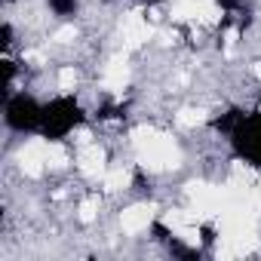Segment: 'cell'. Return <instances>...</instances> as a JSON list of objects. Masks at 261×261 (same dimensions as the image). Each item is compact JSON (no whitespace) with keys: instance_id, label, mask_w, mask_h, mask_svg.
Instances as JSON below:
<instances>
[{"instance_id":"12","label":"cell","mask_w":261,"mask_h":261,"mask_svg":"<svg viewBox=\"0 0 261 261\" xmlns=\"http://www.w3.org/2000/svg\"><path fill=\"white\" fill-rule=\"evenodd\" d=\"M71 37H74V28H62V31H56V40H59V43H68Z\"/></svg>"},{"instance_id":"11","label":"cell","mask_w":261,"mask_h":261,"mask_svg":"<svg viewBox=\"0 0 261 261\" xmlns=\"http://www.w3.org/2000/svg\"><path fill=\"white\" fill-rule=\"evenodd\" d=\"M80 218H83V221H92V218H95V200H86V203L80 206Z\"/></svg>"},{"instance_id":"7","label":"cell","mask_w":261,"mask_h":261,"mask_svg":"<svg viewBox=\"0 0 261 261\" xmlns=\"http://www.w3.org/2000/svg\"><path fill=\"white\" fill-rule=\"evenodd\" d=\"M129 185V172L126 169H111L108 175H105V188L108 191H123Z\"/></svg>"},{"instance_id":"3","label":"cell","mask_w":261,"mask_h":261,"mask_svg":"<svg viewBox=\"0 0 261 261\" xmlns=\"http://www.w3.org/2000/svg\"><path fill=\"white\" fill-rule=\"evenodd\" d=\"M148 37H151V28H148V22L139 13H129L123 19V40H126V46H142Z\"/></svg>"},{"instance_id":"1","label":"cell","mask_w":261,"mask_h":261,"mask_svg":"<svg viewBox=\"0 0 261 261\" xmlns=\"http://www.w3.org/2000/svg\"><path fill=\"white\" fill-rule=\"evenodd\" d=\"M136 145H139V160L148 169H172V166H178V148L172 145V139L154 136L151 129H139Z\"/></svg>"},{"instance_id":"6","label":"cell","mask_w":261,"mask_h":261,"mask_svg":"<svg viewBox=\"0 0 261 261\" xmlns=\"http://www.w3.org/2000/svg\"><path fill=\"white\" fill-rule=\"evenodd\" d=\"M126 77H129V65H126V59L117 56L114 62H108V68H105V86H108V89H123Z\"/></svg>"},{"instance_id":"8","label":"cell","mask_w":261,"mask_h":261,"mask_svg":"<svg viewBox=\"0 0 261 261\" xmlns=\"http://www.w3.org/2000/svg\"><path fill=\"white\" fill-rule=\"evenodd\" d=\"M65 163H68V151H65L62 145H49V151H46V166L62 169Z\"/></svg>"},{"instance_id":"10","label":"cell","mask_w":261,"mask_h":261,"mask_svg":"<svg viewBox=\"0 0 261 261\" xmlns=\"http://www.w3.org/2000/svg\"><path fill=\"white\" fill-rule=\"evenodd\" d=\"M178 126H197V123H203V111H194V108H185L178 117Z\"/></svg>"},{"instance_id":"9","label":"cell","mask_w":261,"mask_h":261,"mask_svg":"<svg viewBox=\"0 0 261 261\" xmlns=\"http://www.w3.org/2000/svg\"><path fill=\"white\" fill-rule=\"evenodd\" d=\"M74 83H77V71H74L71 65H65V68L59 71V89H62V92H71Z\"/></svg>"},{"instance_id":"13","label":"cell","mask_w":261,"mask_h":261,"mask_svg":"<svg viewBox=\"0 0 261 261\" xmlns=\"http://www.w3.org/2000/svg\"><path fill=\"white\" fill-rule=\"evenodd\" d=\"M255 74H258V77H261V65H258V68H255Z\"/></svg>"},{"instance_id":"4","label":"cell","mask_w":261,"mask_h":261,"mask_svg":"<svg viewBox=\"0 0 261 261\" xmlns=\"http://www.w3.org/2000/svg\"><path fill=\"white\" fill-rule=\"evenodd\" d=\"M77 166L86 175H101L105 172V154H101V148L98 145H86L80 151V157H77Z\"/></svg>"},{"instance_id":"2","label":"cell","mask_w":261,"mask_h":261,"mask_svg":"<svg viewBox=\"0 0 261 261\" xmlns=\"http://www.w3.org/2000/svg\"><path fill=\"white\" fill-rule=\"evenodd\" d=\"M46 151L49 145L46 142H28L19 154V163H22V172L25 175H40L43 166H46Z\"/></svg>"},{"instance_id":"5","label":"cell","mask_w":261,"mask_h":261,"mask_svg":"<svg viewBox=\"0 0 261 261\" xmlns=\"http://www.w3.org/2000/svg\"><path fill=\"white\" fill-rule=\"evenodd\" d=\"M148 221H151V209L148 206H133V209H126L123 218H120L126 233H139L142 227H148Z\"/></svg>"}]
</instances>
